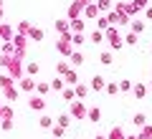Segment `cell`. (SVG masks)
Wrapping results in <instances>:
<instances>
[{
  "label": "cell",
  "mask_w": 152,
  "mask_h": 139,
  "mask_svg": "<svg viewBox=\"0 0 152 139\" xmlns=\"http://www.w3.org/2000/svg\"><path fill=\"white\" fill-rule=\"evenodd\" d=\"M104 41L112 46V51L122 48V36H119V31H117V25H109L107 31H104Z\"/></svg>",
  "instance_id": "cell-1"
},
{
  "label": "cell",
  "mask_w": 152,
  "mask_h": 139,
  "mask_svg": "<svg viewBox=\"0 0 152 139\" xmlns=\"http://www.w3.org/2000/svg\"><path fill=\"white\" fill-rule=\"evenodd\" d=\"M69 114H71V119H86V111H89V106L81 101V99H74V101L69 104Z\"/></svg>",
  "instance_id": "cell-2"
},
{
  "label": "cell",
  "mask_w": 152,
  "mask_h": 139,
  "mask_svg": "<svg viewBox=\"0 0 152 139\" xmlns=\"http://www.w3.org/2000/svg\"><path fill=\"white\" fill-rule=\"evenodd\" d=\"M46 106H48V104H46V96H41V94H36V91H33V96L28 99V109H33V111H41V114H43Z\"/></svg>",
  "instance_id": "cell-3"
},
{
  "label": "cell",
  "mask_w": 152,
  "mask_h": 139,
  "mask_svg": "<svg viewBox=\"0 0 152 139\" xmlns=\"http://www.w3.org/2000/svg\"><path fill=\"white\" fill-rule=\"evenodd\" d=\"M36 84H38V81L33 79V76H20V81H18V89H20L23 94H33V91H36Z\"/></svg>",
  "instance_id": "cell-4"
},
{
  "label": "cell",
  "mask_w": 152,
  "mask_h": 139,
  "mask_svg": "<svg viewBox=\"0 0 152 139\" xmlns=\"http://www.w3.org/2000/svg\"><path fill=\"white\" fill-rule=\"evenodd\" d=\"M56 51H58L61 56H66V58H69V56L74 53V46H71V41H69V38H64V36H61L58 41H56Z\"/></svg>",
  "instance_id": "cell-5"
},
{
  "label": "cell",
  "mask_w": 152,
  "mask_h": 139,
  "mask_svg": "<svg viewBox=\"0 0 152 139\" xmlns=\"http://www.w3.org/2000/svg\"><path fill=\"white\" fill-rule=\"evenodd\" d=\"M69 28H71V33H84V28H86V20H84V15L71 18V20H69Z\"/></svg>",
  "instance_id": "cell-6"
},
{
  "label": "cell",
  "mask_w": 152,
  "mask_h": 139,
  "mask_svg": "<svg viewBox=\"0 0 152 139\" xmlns=\"http://www.w3.org/2000/svg\"><path fill=\"white\" fill-rule=\"evenodd\" d=\"M84 61H86V58H84V53L74 48V53L69 56V63H71V68H81V66H84Z\"/></svg>",
  "instance_id": "cell-7"
},
{
  "label": "cell",
  "mask_w": 152,
  "mask_h": 139,
  "mask_svg": "<svg viewBox=\"0 0 152 139\" xmlns=\"http://www.w3.org/2000/svg\"><path fill=\"white\" fill-rule=\"evenodd\" d=\"M104 86H107V79H102V76H91V81H89V89H91V91L102 94Z\"/></svg>",
  "instance_id": "cell-8"
},
{
  "label": "cell",
  "mask_w": 152,
  "mask_h": 139,
  "mask_svg": "<svg viewBox=\"0 0 152 139\" xmlns=\"http://www.w3.org/2000/svg\"><path fill=\"white\" fill-rule=\"evenodd\" d=\"M81 13H84V3H81V0H74V3H71V8H69V15H66V18L71 20V18H79Z\"/></svg>",
  "instance_id": "cell-9"
},
{
  "label": "cell",
  "mask_w": 152,
  "mask_h": 139,
  "mask_svg": "<svg viewBox=\"0 0 152 139\" xmlns=\"http://www.w3.org/2000/svg\"><path fill=\"white\" fill-rule=\"evenodd\" d=\"M3 96H5V101H18V96H20V89L18 86H10V89H3Z\"/></svg>",
  "instance_id": "cell-10"
},
{
  "label": "cell",
  "mask_w": 152,
  "mask_h": 139,
  "mask_svg": "<svg viewBox=\"0 0 152 139\" xmlns=\"http://www.w3.org/2000/svg\"><path fill=\"white\" fill-rule=\"evenodd\" d=\"M61 79L66 81V86H76V84H79V74H76V68H69Z\"/></svg>",
  "instance_id": "cell-11"
},
{
  "label": "cell",
  "mask_w": 152,
  "mask_h": 139,
  "mask_svg": "<svg viewBox=\"0 0 152 139\" xmlns=\"http://www.w3.org/2000/svg\"><path fill=\"white\" fill-rule=\"evenodd\" d=\"M147 94H150V89H147L145 84H134V86H132V96H134V99H145Z\"/></svg>",
  "instance_id": "cell-12"
},
{
  "label": "cell",
  "mask_w": 152,
  "mask_h": 139,
  "mask_svg": "<svg viewBox=\"0 0 152 139\" xmlns=\"http://www.w3.org/2000/svg\"><path fill=\"white\" fill-rule=\"evenodd\" d=\"M43 38H46L43 28H36V25H31V31H28V41H43Z\"/></svg>",
  "instance_id": "cell-13"
},
{
  "label": "cell",
  "mask_w": 152,
  "mask_h": 139,
  "mask_svg": "<svg viewBox=\"0 0 152 139\" xmlns=\"http://www.w3.org/2000/svg\"><path fill=\"white\" fill-rule=\"evenodd\" d=\"M89 91H91V89H89L86 84H76V86H74V94H76V99H81V101L89 96Z\"/></svg>",
  "instance_id": "cell-14"
},
{
  "label": "cell",
  "mask_w": 152,
  "mask_h": 139,
  "mask_svg": "<svg viewBox=\"0 0 152 139\" xmlns=\"http://www.w3.org/2000/svg\"><path fill=\"white\" fill-rule=\"evenodd\" d=\"M84 18H99L102 13H99V8H96V3H91V5H84V13H81Z\"/></svg>",
  "instance_id": "cell-15"
},
{
  "label": "cell",
  "mask_w": 152,
  "mask_h": 139,
  "mask_svg": "<svg viewBox=\"0 0 152 139\" xmlns=\"http://www.w3.org/2000/svg\"><path fill=\"white\" fill-rule=\"evenodd\" d=\"M86 119H89V122H94V124L102 122V109H99V106H91V109L86 111Z\"/></svg>",
  "instance_id": "cell-16"
},
{
  "label": "cell",
  "mask_w": 152,
  "mask_h": 139,
  "mask_svg": "<svg viewBox=\"0 0 152 139\" xmlns=\"http://www.w3.org/2000/svg\"><path fill=\"white\" fill-rule=\"evenodd\" d=\"M36 94L48 96V94H51V84H48V81H38V84H36Z\"/></svg>",
  "instance_id": "cell-17"
},
{
  "label": "cell",
  "mask_w": 152,
  "mask_h": 139,
  "mask_svg": "<svg viewBox=\"0 0 152 139\" xmlns=\"http://www.w3.org/2000/svg\"><path fill=\"white\" fill-rule=\"evenodd\" d=\"M53 116H48V114H41V119H38V127H41V129H51V127H53Z\"/></svg>",
  "instance_id": "cell-18"
},
{
  "label": "cell",
  "mask_w": 152,
  "mask_h": 139,
  "mask_svg": "<svg viewBox=\"0 0 152 139\" xmlns=\"http://www.w3.org/2000/svg\"><path fill=\"white\" fill-rule=\"evenodd\" d=\"M56 31L64 36V33H71V28H69V18H58L56 20Z\"/></svg>",
  "instance_id": "cell-19"
},
{
  "label": "cell",
  "mask_w": 152,
  "mask_h": 139,
  "mask_svg": "<svg viewBox=\"0 0 152 139\" xmlns=\"http://www.w3.org/2000/svg\"><path fill=\"white\" fill-rule=\"evenodd\" d=\"M10 86H15V79H13L10 74L0 76V91H3V89H10Z\"/></svg>",
  "instance_id": "cell-20"
},
{
  "label": "cell",
  "mask_w": 152,
  "mask_h": 139,
  "mask_svg": "<svg viewBox=\"0 0 152 139\" xmlns=\"http://www.w3.org/2000/svg\"><path fill=\"white\" fill-rule=\"evenodd\" d=\"M64 86H66V81L61 79V76H56V79L51 81V91H56V94H61V91H64Z\"/></svg>",
  "instance_id": "cell-21"
},
{
  "label": "cell",
  "mask_w": 152,
  "mask_h": 139,
  "mask_svg": "<svg viewBox=\"0 0 152 139\" xmlns=\"http://www.w3.org/2000/svg\"><path fill=\"white\" fill-rule=\"evenodd\" d=\"M129 25H132V33H137V36H140V33H145V20H140V18H137V20H129Z\"/></svg>",
  "instance_id": "cell-22"
},
{
  "label": "cell",
  "mask_w": 152,
  "mask_h": 139,
  "mask_svg": "<svg viewBox=\"0 0 152 139\" xmlns=\"http://www.w3.org/2000/svg\"><path fill=\"white\" fill-rule=\"evenodd\" d=\"M71 46H74V48H79V46H84V41H86V38H84V33H71Z\"/></svg>",
  "instance_id": "cell-23"
},
{
  "label": "cell",
  "mask_w": 152,
  "mask_h": 139,
  "mask_svg": "<svg viewBox=\"0 0 152 139\" xmlns=\"http://www.w3.org/2000/svg\"><path fill=\"white\" fill-rule=\"evenodd\" d=\"M0 41L5 43V41H13V31L8 25H3V23H0Z\"/></svg>",
  "instance_id": "cell-24"
},
{
  "label": "cell",
  "mask_w": 152,
  "mask_h": 139,
  "mask_svg": "<svg viewBox=\"0 0 152 139\" xmlns=\"http://www.w3.org/2000/svg\"><path fill=\"white\" fill-rule=\"evenodd\" d=\"M61 96H64V101L66 104H71L76 99V94H74V89H71V86H64V91H61Z\"/></svg>",
  "instance_id": "cell-25"
},
{
  "label": "cell",
  "mask_w": 152,
  "mask_h": 139,
  "mask_svg": "<svg viewBox=\"0 0 152 139\" xmlns=\"http://www.w3.org/2000/svg\"><path fill=\"white\" fill-rule=\"evenodd\" d=\"M112 61H114V53H112V51H102V56H99V63L112 66Z\"/></svg>",
  "instance_id": "cell-26"
},
{
  "label": "cell",
  "mask_w": 152,
  "mask_h": 139,
  "mask_svg": "<svg viewBox=\"0 0 152 139\" xmlns=\"http://www.w3.org/2000/svg\"><path fill=\"white\" fill-rule=\"evenodd\" d=\"M145 124H147V116H145V114H134V116H132V127L142 129Z\"/></svg>",
  "instance_id": "cell-27"
},
{
  "label": "cell",
  "mask_w": 152,
  "mask_h": 139,
  "mask_svg": "<svg viewBox=\"0 0 152 139\" xmlns=\"http://www.w3.org/2000/svg\"><path fill=\"white\" fill-rule=\"evenodd\" d=\"M89 41H91V43H94V46H99V43H102V41H104V31H102V28H96V31H94V33H91V36H89Z\"/></svg>",
  "instance_id": "cell-28"
},
{
  "label": "cell",
  "mask_w": 152,
  "mask_h": 139,
  "mask_svg": "<svg viewBox=\"0 0 152 139\" xmlns=\"http://www.w3.org/2000/svg\"><path fill=\"white\" fill-rule=\"evenodd\" d=\"M132 86H134V84H132L129 79H122L119 81V94H132Z\"/></svg>",
  "instance_id": "cell-29"
},
{
  "label": "cell",
  "mask_w": 152,
  "mask_h": 139,
  "mask_svg": "<svg viewBox=\"0 0 152 139\" xmlns=\"http://www.w3.org/2000/svg\"><path fill=\"white\" fill-rule=\"evenodd\" d=\"M124 137H127V134L122 132V127H112V132L107 134V139H124Z\"/></svg>",
  "instance_id": "cell-30"
},
{
  "label": "cell",
  "mask_w": 152,
  "mask_h": 139,
  "mask_svg": "<svg viewBox=\"0 0 152 139\" xmlns=\"http://www.w3.org/2000/svg\"><path fill=\"white\" fill-rule=\"evenodd\" d=\"M104 94H107V96H117V94H119V84H109V81H107Z\"/></svg>",
  "instance_id": "cell-31"
},
{
  "label": "cell",
  "mask_w": 152,
  "mask_h": 139,
  "mask_svg": "<svg viewBox=\"0 0 152 139\" xmlns=\"http://www.w3.org/2000/svg\"><path fill=\"white\" fill-rule=\"evenodd\" d=\"M96 8H99V13H109L112 10V0H96Z\"/></svg>",
  "instance_id": "cell-32"
},
{
  "label": "cell",
  "mask_w": 152,
  "mask_h": 139,
  "mask_svg": "<svg viewBox=\"0 0 152 139\" xmlns=\"http://www.w3.org/2000/svg\"><path fill=\"white\" fill-rule=\"evenodd\" d=\"M51 134H53V139H61L66 134V127H61V124H53L51 127Z\"/></svg>",
  "instance_id": "cell-33"
},
{
  "label": "cell",
  "mask_w": 152,
  "mask_h": 139,
  "mask_svg": "<svg viewBox=\"0 0 152 139\" xmlns=\"http://www.w3.org/2000/svg\"><path fill=\"white\" fill-rule=\"evenodd\" d=\"M38 71H41V66H38V63H33V61H31V63H26V74L28 76H38Z\"/></svg>",
  "instance_id": "cell-34"
},
{
  "label": "cell",
  "mask_w": 152,
  "mask_h": 139,
  "mask_svg": "<svg viewBox=\"0 0 152 139\" xmlns=\"http://www.w3.org/2000/svg\"><path fill=\"white\" fill-rule=\"evenodd\" d=\"M69 68H71V63H69V61H61V63L56 66V76H64Z\"/></svg>",
  "instance_id": "cell-35"
},
{
  "label": "cell",
  "mask_w": 152,
  "mask_h": 139,
  "mask_svg": "<svg viewBox=\"0 0 152 139\" xmlns=\"http://www.w3.org/2000/svg\"><path fill=\"white\" fill-rule=\"evenodd\" d=\"M137 41H140V36H137V33H127V36H124V43H127V46H137Z\"/></svg>",
  "instance_id": "cell-36"
},
{
  "label": "cell",
  "mask_w": 152,
  "mask_h": 139,
  "mask_svg": "<svg viewBox=\"0 0 152 139\" xmlns=\"http://www.w3.org/2000/svg\"><path fill=\"white\" fill-rule=\"evenodd\" d=\"M137 137H140V139H152V127H147V124H145V127L140 129V134H137Z\"/></svg>",
  "instance_id": "cell-37"
},
{
  "label": "cell",
  "mask_w": 152,
  "mask_h": 139,
  "mask_svg": "<svg viewBox=\"0 0 152 139\" xmlns=\"http://www.w3.org/2000/svg\"><path fill=\"white\" fill-rule=\"evenodd\" d=\"M28 31H31V23H28V20H20V23H18V33L28 36Z\"/></svg>",
  "instance_id": "cell-38"
},
{
  "label": "cell",
  "mask_w": 152,
  "mask_h": 139,
  "mask_svg": "<svg viewBox=\"0 0 152 139\" xmlns=\"http://www.w3.org/2000/svg\"><path fill=\"white\" fill-rule=\"evenodd\" d=\"M56 124H61V127H69V124H71V114H61V116L56 119Z\"/></svg>",
  "instance_id": "cell-39"
},
{
  "label": "cell",
  "mask_w": 152,
  "mask_h": 139,
  "mask_svg": "<svg viewBox=\"0 0 152 139\" xmlns=\"http://www.w3.org/2000/svg\"><path fill=\"white\" fill-rule=\"evenodd\" d=\"M13 114H15V111H13L10 106H3V109H0V119H13Z\"/></svg>",
  "instance_id": "cell-40"
},
{
  "label": "cell",
  "mask_w": 152,
  "mask_h": 139,
  "mask_svg": "<svg viewBox=\"0 0 152 139\" xmlns=\"http://www.w3.org/2000/svg\"><path fill=\"white\" fill-rule=\"evenodd\" d=\"M96 28H102V31H107V28H109V18L99 15V18H96Z\"/></svg>",
  "instance_id": "cell-41"
},
{
  "label": "cell",
  "mask_w": 152,
  "mask_h": 139,
  "mask_svg": "<svg viewBox=\"0 0 152 139\" xmlns=\"http://www.w3.org/2000/svg\"><path fill=\"white\" fill-rule=\"evenodd\" d=\"M0 129H3V132H10L13 129V119H0Z\"/></svg>",
  "instance_id": "cell-42"
},
{
  "label": "cell",
  "mask_w": 152,
  "mask_h": 139,
  "mask_svg": "<svg viewBox=\"0 0 152 139\" xmlns=\"http://www.w3.org/2000/svg\"><path fill=\"white\" fill-rule=\"evenodd\" d=\"M145 20H152V8H150V5L145 8Z\"/></svg>",
  "instance_id": "cell-43"
},
{
  "label": "cell",
  "mask_w": 152,
  "mask_h": 139,
  "mask_svg": "<svg viewBox=\"0 0 152 139\" xmlns=\"http://www.w3.org/2000/svg\"><path fill=\"white\" fill-rule=\"evenodd\" d=\"M124 139H140V137H134V134H132V137H124Z\"/></svg>",
  "instance_id": "cell-44"
},
{
  "label": "cell",
  "mask_w": 152,
  "mask_h": 139,
  "mask_svg": "<svg viewBox=\"0 0 152 139\" xmlns=\"http://www.w3.org/2000/svg\"><path fill=\"white\" fill-rule=\"evenodd\" d=\"M0 20H3V5H0Z\"/></svg>",
  "instance_id": "cell-45"
},
{
  "label": "cell",
  "mask_w": 152,
  "mask_h": 139,
  "mask_svg": "<svg viewBox=\"0 0 152 139\" xmlns=\"http://www.w3.org/2000/svg\"><path fill=\"white\" fill-rule=\"evenodd\" d=\"M0 109H3V101H0Z\"/></svg>",
  "instance_id": "cell-46"
},
{
  "label": "cell",
  "mask_w": 152,
  "mask_h": 139,
  "mask_svg": "<svg viewBox=\"0 0 152 139\" xmlns=\"http://www.w3.org/2000/svg\"><path fill=\"white\" fill-rule=\"evenodd\" d=\"M150 89H152V81H150Z\"/></svg>",
  "instance_id": "cell-47"
},
{
  "label": "cell",
  "mask_w": 152,
  "mask_h": 139,
  "mask_svg": "<svg viewBox=\"0 0 152 139\" xmlns=\"http://www.w3.org/2000/svg\"><path fill=\"white\" fill-rule=\"evenodd\" d=\"M150 48H152V43H150Z\"/></svg>",
  "instance_id": "cell-48"
}]
</instances>
